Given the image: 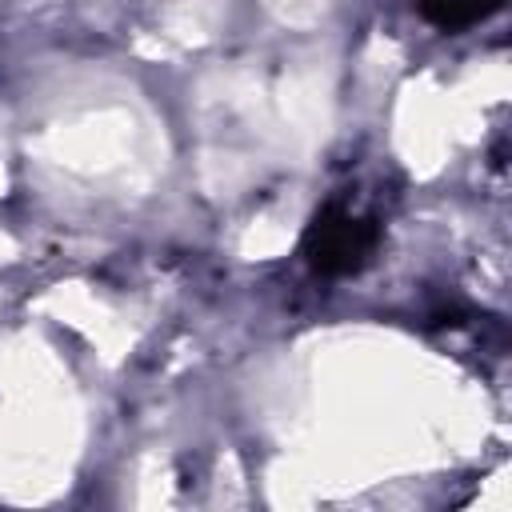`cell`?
<instances>
[{"instance_id":"1","label":"cell","mask_w":512,"mask_h":512,"mask_svg":"<svg viewBox=\"0 0 512 512\" xmlns=\"http://www.w3.org/2000/svg\"><path fill=\"white\" fill-rule=\"evenodd\" d=\"M380 244V224L376 216H352L344 204L328 200L312 224L304 228V240H300V252L308 260V268L316 276H352L360 272L372 252Z\"/></svg>"},{"instance_id":"2","label":"cell","mask_w":512,"mask_h":512,"mask_svg":"<svg viewBox=\"0 0 512 512\" xmlns=\"http://www.w3.org/2000/svg\"><path fill=\"white\" fill-rule=\"evenodd\" d=\"M504 0H416L420 16L440 28V32H464L480 20H488L492 12H500Z\"/></svg>"}]
</instances>
